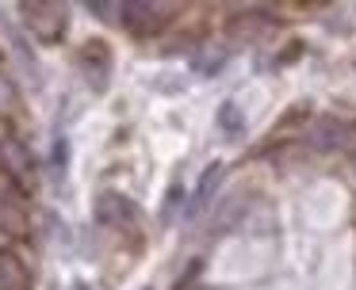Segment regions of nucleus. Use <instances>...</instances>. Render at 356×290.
Wrapping results in <instances>:
<instances>
[{"mask_svg":"<svg viewBox=\"0 0 356 290\" xmlns=\"http://www.w3.org/2000/svg\"><path fill=\"white\" fill-rule=\"evenodd\" d=\"M4 164H8V172L16 176L19 183H27V187H31L35 164H31V153H27L19 142H8V149H4Z\"/></svg>","mask_w":356,"mask_h":290,"instance_id":"6e6552de","label":"nucleus"},{"mask_svg":"<svg viewBox=\"0 0 356 290\" xmlns=\"http://www.w3.org/2000/svg\"><path fill=\"white\" fill-rule=\"evenodd\" d=\"M218 180H222V164H207V168H203V176H200V187H195L192 203H188V218H200V210L211 203V195H215Z\"/></svg>","mask_w":356,"mask_h":290,"instance_id":"0eeeda50","label":"nucleus"},{"mask_svg":"<svg viewBox=\"0 0 356 290\" xmlns=\"http://www.w3.org/2000/svg\"><path fill=\"white\" fill-rule=\"evenodd\" d=\"M0 19H4V27H8V42L16 46V58H19V65H24V69H27V76H35V84H39V80H42V73H39V61H35V53L27 50L24 35H19V27L8 19V15H0Z\"/></svg>","mask_w":356,"mask_h":290,"instance_id":"1a4fd4ad","label":"nucleus"},{"mask_svg":"<svg viewBox=\"0 0 356 290\" xmlns=\"http://www.w3.org/2000/svg\"><path fill=\"white\" fill-rule=\"evenodd\" d=\"M108 58L111 53H108L104 42H88L85 50H81V65H85V76H88V84H92V92L108 88V73H111Z\"/></svg>","mask_w":356,"mask_h":290,"instance_id":"423d86ee","label":"nucleus"},{"mask_svg":"<svg viewBox=\"0 0 356 290\" xmlns=\"http://www.w3.org/2000/svg\"><path fill=\"white\" fill-rule=\"evenodd\" d=\"M310 149L318 153H356V122L348 119H318L307 130Z\"/></svg>","mask_w":356,"mask_h":290,"instance_id":"f257e3e1","label":"nucleus"},{"mask_svg":"<svg viewBox=\"0 0 356 290\" xmlns=\"http://www.w3.org/2000/svg\"><path fill=\"white\" fill-rule=\"evenodd\" d=\"M50 164H54V176L65 172V164H70V142H65V137L54 142V157H50Z\"/></svg>","mask_w":356,"mask_h":290,"instance_id":"f8f14e48","label":"nucleus"},{"mask_svg":"<svg viewBox=\"0 0 356 290\" xmlns=\"http://www.w3.org/2000/svg\"><path fill=\"white\" fill-rule=\"evenodd\" d=\"M0 290H35L31 267L12 248H0Z\"/></svg>","mask_w":356,"mask_h":290,"instance_id":"39448f33","label":"nucleus"},{"mask_svg":"<svg viewBox=\"0 0 356 290\" xmlns=\"http://www.w3.org/2000/svg\"><path fill=\"white\" fill-rule=\"evenodd\" d=\"M73 290H88V282H73Z\"/></svg>","mask_w":356,"mask_h":290,"instance_id":"ddd939ff","label":"nucleus"},{"mask_svg":"<svg viewBox=\"0 0 356 290\" xmlns=\"http://www.w3.org/2000/svg\"><path fill=\"white\" fill-rule=\"evenodd\" d=\"M218 130H222L226 137H238L241 130H245V119H241L238 103H230V99H226V103L218 107Z\"/></svg>","mask_w":356,"mask_h":290,"instance_id":"9b49d317","label":"nucleus"},{"mask_svg":"<svg viewBox=\"0 0 356 290\" xmlns=\"http://www.w3.org/2000/svg\"><path fill=\"white\" fill-rule=\"evenodd\" d=\"M272 27V19L264 12H249V15H241V19H234L230 23V31L238 38H257V35H264V31Z\"/></svg>","mask_w":356,"mask_h":290,"instance_id":"9d476101","label":"nucleus"},{"mask_svg":"<svg viewBox=\"0 0 356 290\" xmlns=\"http://www.w3.org/2000/svg\"><path fill=\"white\" fill-rule=\"evenodd\" d=\"M27 31L39 42H62L65 38V8L62 4H24L19 8Z\"/></svg>","mask_w":356,"mask_h":290,"instance_id":"7ed1b4c3","label":"nucleus"},{"mask_svg":"<svg viewBox=\"0 0 356 290\" xmlns=\"http://www.w3.org/2000/svg\"><path fill=\"white\" fill-rule=\"evenodd\" d=\"M115 15L131 35H154V31H161L172 19V8L157 4V0H127Z\"/></svg>","mask_w":356,"mask_h":290,"instance_id":"f03ea898","label":"nucleus"},{"mask_svg":"<svg viewBox=\"0 0 356 290\" xmlns=\"http://www.w3.org/2000/svg\"><path fill=\"white\" fill-rule=\"evenodd\" d=\"M96 214H100V221H108V225H115V229L138 225V206H134L131 198H123L119 191H104V195L96 198Z\"/></svg>","mask_w":356,"mask_h":290,"instance_id":"20e7f679","label":"nucleus"}]
</instances>
